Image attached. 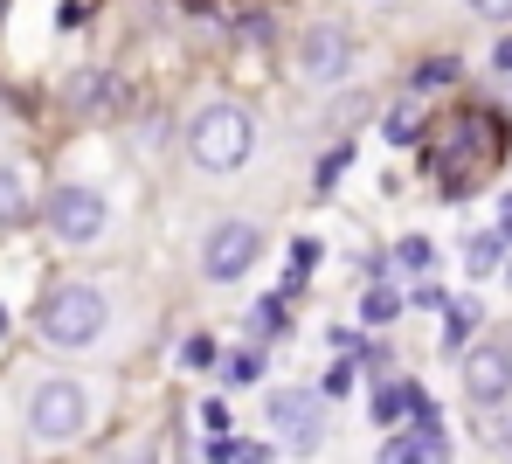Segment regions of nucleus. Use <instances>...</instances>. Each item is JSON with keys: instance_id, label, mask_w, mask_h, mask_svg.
Here are the masks:
<instances>
[{"instance_id": "1", "label": "nucleus", "mask_w": 512, "mask_h": 464, "mask_svg": "<svg viewBox=\"0 0 512 464\" xmlns=\"http://www.w3.org/2000/svg\"><path fill=\"white\" fill-rule=\"evenodd\" d=\"M256 146V118L243 104H208L194 125H187V153L201 174H236Z\"/></svg>"}, {"instance_id": "2", "label": "nucleus", "mask_w": 512, "mask_h": 464, "mask_svg": "<svg viewBox=\"0 0 512 464\" xmlns=\"http://www.w3.org/2000/svg\"><path fill=\"white\" fill-rule=\"evenodd\" d=\"M104 319H111V305H104L97 284H56V291L42 298V312H35V333L70 354V347H90V340L104 333Z\"/></svg>"}, {"instance_id": "3", "label": "nucleus", "mask_w": 512, "mask_h": 464, "mask_svg": "<svg viewBox=\"0 0 512 464\" xmlns=\"http://www.w3.org/2000/svg\"><path fill=\"white\" fill-rule=\"evenodd\" d=\"M84 423H90V388L84 381H70V374L35 381V395H28V430H35L42 444H70V437H84Z\"/></svg>"}, {"instance_id": "4", "label": "nucleus", "mask_w": 512, "mask_h": 464, "mask_svg": "<svg viewBox=\"0 0 512 464\" xmlns=\"http://www.w3.org/2000/svg\"><path fill=\"white\" fill-rule=\"evenodd\" d=\"M104 222H111V201H104L97 187L70 181V187H56V194H49V229H56L70 250L97 243V236H104Z\"/></svg>"}, {"instance_id": "5", "label": "nucleus", "mask_w": 512, "mask_h": 464, "mask_svg": "<svg viewBox=\"0 0 512 464\" xmlns=\"http://www.w3.org/2000/svg\"><path fill=\"white\" fill-rule=\"evenodd\" d=\"M346 70H353V28L346 21H312L305 28V42H298V77L305 84H340Z\"/></svg>"}, {"instance_id": "6", "label": "nucleus", "mask_w": 512, "mask_h": 464, "mask_svg": "<svg viewBox=\"0 0 512 464\" xmlns=\"http://www.w3.org/2000/svg\"><path fill=\"white\" fill-rule=\"evenodd\" d=\"M256 257H263V229L256 222H215L208 243H201V271L215 284H236Z\"/></svg>"}, {"instance_id": "7", "label": "nucleus", "mask_w": 512, "mask_h": 464, "mask_svg": "<svg viewBox=\"0 0 512 464\" xmlns=\"http://www.w3.org/2000/svg\"><path fill=\"white\" fill-rule=\"evenodd\" d=\"M270 430L284 437V451H319V437H326V402H319L312 388H284V395H270Z\"/></svg>"}, {"instance_id": "8", "label": "nucleus", "mask_w": 512, "mask_h": 464, "mask_svg": "<svg viewBox=\"0 0 512 464\" xmlns=\"http://www.w3.org/2000/svg\"><path fill=\"white\" fill-rule=\"evenodd\" d=\"M464 395L485 402V409H499L512 395V347L506 340H485V347L464 354Z\"/></svg>"}, {"instance_id": "9", "label": "nucleus", "mask_w": 512, "mask_h": 464, "mask_svg": "<svg viewBox=\"0 0 512 464\" xmlns=\"http://www.w3.org/2000/svg\"><path fill=\"white\" fill-rule=\"evenodd\" d=\"M374 464H450V437L443 430H395Z\"/></svg>"}, {"instance_id": "10", "label": "nucleus", "mask_w": 512, "mask_h": 464, "mask_svg": "<svg viewBox=\"0 0 512 464\" xmlns=\"http://www.w3.org/2000/svg\"><path fill=\"white\" fill-rule=\"evenodd\" d=\"M28 215V174L21 167H0V229H14Z\"/></svg>"}, {"instance_id": "11", "label": "nucleus", "mask_w": 512, "mask_h": 464, "mask_svg": "<svg viewBox=\"0 0 512 464\" xmlns=\"http://www.w3.org/2000/svg\"><path fill=\"white\" fill-rule=\"evenodd\" d=\"M506 236H499V229H492V236H471V243H464V264H471V278H485V271H499V264H506Z\"/></svg>"}, {"instance_id": "12", "label": "nucleus", "mask_w": 512, "mask_h": 464, "mask_svg": "<svg viewBox=\"0 0 512 464\" xmlns=\"http://www.w3.org/2000/svg\"><path fill=\"white\" fill-rule=\"evenodd\" d=\"M360 319H367V326H388V319H402V291H388V284H374V291L360 298Z\"/></svg>"}, {"instance_id": "13", "label": "nucleus", "mask_w": 512, "mask_h": 464, "mask_svg": "<svg viewBox=\"0 0 512 464\" xmlns=\"http://www.w3.org/2000/svg\"><path fill=\"white\" fill-rule=\"evenodd\" d=\"M208 464H270V451L236 444V437H215V444H208Z\"/></svg>"}, {"instance_id": "14", "label": "nucleus", "mask_w": 512, "mask_h": 464, "mask_svg": "<svg viewBox=\"0 0 512 464\" xmlns=\"http://www.w3.org/2000/svg\"><path fill=\"white\" fill-rule=\"evenodd\" d=\"M471 326H478V305H471V298H464V305H450V312H443V347H464V333H471Z\"/></svg>"}, {"instance_id": "15", "label": "nucleus", "mask_w": 512, "mask_h": 464, "mask_svg": "<svg viewBox=\"0 0 512 464\" xmlns=\"http://www.w3.org/2000/svg\"><path fill=\"white\" fill-rule=\"evenodd\" d=\"M381 139H388V146H416V111H388Z\"/></svg>"}, {"instance_id": "16", "label": "nucleus", "mask_w": 512, "mask_h": 464, "mask_svg": "<svg viewBox=\"0 0 512 464\" xmlns=\"http://www.w3.org/2000/svg\"><path fill=\"white\" fill-rule=\"evenodd\" d=\"M346 388H353V361H333V368H326V381H319V395L346 402Z\"/></svg>"}, {"instance_id": "17", "label": "nucleus", "mask_w": 512, "mask_h": 464, "mask_svg": "<svg viewBox=\"0 0 512 464\" xmlns=\"http://www.w3.org/2000/svg\"><path fill=\"white\" fill-rule=\"evenodd\" d=\"M346 160H353V146L340 139V146L326 153V167H319V187H333V181H340V174H346Z\"/></svg>"}, {"instance_id": "18", "label": "nucleus", "mask_w": 512, "mask_h": 464, "mask_svg": "<svg viewBox=\"0 0 512 464\" xmlns=\"http://www.w3.org/2000/svg\"><path fill=\"white\" fill-rule=\"evenodd\" d=\"M395 257H402L409 271H423V264H429V243H423V236H402V243H395Z\"/></svg>"}, {"instance_id": "19", "label": "nucleus", "mask_w": 512, "mask_h": 464, "mask_svg": "<svg viewBox=\"0 0 512 464\" xmlns=\"http://www.w3.org/2000/svg\"><path fill=\"white\" fill-rule=\"evenodd\" d=\"M180 361H187V368H215V340H208V333H201V340H187V354H180Z\"/></svg>"}, {"instance_id": "20", "label": "nucleus", "mask_w": 512, "mask_h": 464, "mask_svg": "<svg viewBox=\"0 0 512 464\" xmlns=\"http://www.w3.org/2000/svg\"><path fill=\"white\" fill-rule=\"evenodd\" d=\"M450 77H457V63H423V70H416V84H423V91H436V84H450Z\"/></svg>"}, {"instance_id": "21", "label": "nucleus", "mask_w": 512, "mask_h": 464, "mask_svg": "<svg viewBox=\"0 0 512 464\" xmlns=\"http://www.w3.org/2000/svg\"><path fill=\"white\" fill-rule=\"evenodd\" d=\"M201 423L222 437V430H229V402H201Z\"/></svg>"}, {"instance_id": "22", "label": "nucleus", "mask_w": 512, "mask_h": 464, "mask_svg": "<svg viewBox=\"0 0 512 464\" xmlns=\"http://www.w3.org/2000/svg\"><path fill=\"white\" fill-rule=\"evenodd\" d=\"M492 70H499V77H512V35H499V42H492Z\"/></svg>"}, {"instance_id": "23", "label": "nucleus", "mask_w": 512, "mask_h": 464, "mask_svg": "<svg viewBox=\"0 0 512 464\" xmlns=\"http://www.w3.org/2000/svg\"><path fill=\"white\" fill-rule=\"evenodd\" d=\"M471 7H478L485 21H512V0H471Z\"/></svg>"}, {"instance_id": "24", "label": "nucleus", "mask_w": 512, "mask_h": 464, "mask_svg": "<svg viewBox=\"0 0 512 464\" xmlns=\"http://www.w3.org/2000/svg\"><path fill=\"white\" fill-rule=\"evenodd\" d=\"M256 368H263V361H256V354H236V361H229V381H250Z\"/></svg>"}, {"instance_id": "25", "label": "nucleus", "mask_w": 512, "mask_h": 464, "mask_svg": "<svg viewBox=\"0 0 512 464\" xmlns=\"http://www.w3.org/2000/svg\"><path fill=\"white\" fill-rule=\"evenodd\" d=\"M499 236L512 243V187H506V201H499Z\"/></svg>"}, {"instance_id": "26", "label": "nucleus", "mask_w": 512, "mask_h": 464, "mask_svg": "<svg viewBox=\"0 0 512 464\" xmlns=\"http://www.w3.org/2000/svg\"><path fill=\"white\" fill-rule=\"evenodd\" d=\"M506 451H512V416H506Z\"/></svg>"}, {"instance_id": "27", "label": "nucleus", "mask_w": 512, "mask_h": 464, "mask_svg": "<svg viewBox=\"0 0 512 464\" xmlns=\"http://www.w3.org/2000/svg\"><path fill=\"white\" fill-rule=\"evenodd\" d=\"M0 333H7V305H0Z\"/></svg>"}, {"instance_id": "28", "label": "nucleus", "mask_w": 512, "mask_h": 464, "mask_svg": "<svg viewBox=\"0 0 512 464\" xmlns=\"http://www.w3.org/2000/svg\"><path fill=\"white\" fill-rule=\"evenodd\" d=\"M0 14H7V0H0Z\"/></svg>"}]
</instances>
